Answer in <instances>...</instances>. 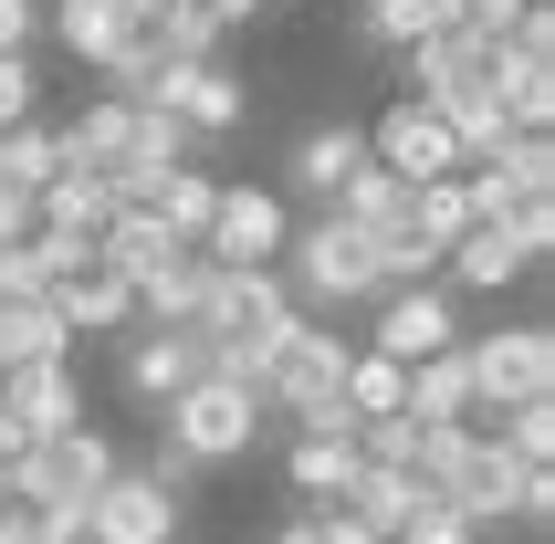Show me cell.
<instances>
[{"label":"cell","mask_w":555,"mask_h":544,"mask_svg":"<svg viewBox=\"0 0 555 544\" xmlns=\"http://www.w3.org/2000/svg\"><path fill=\"white\" fill-rule=\"evenodd\" d=\"M273 272H283V294H294V314H305V325H314V314H346V303H377V294H388V283H377V242H367V231H346L336 210H314L305 231L283 242Z\"/></svg>","instance_id":"obj_1"},{"label":"cell","mask_w":555,"mask_h":544,"mask_svg":"<svg viewBox=\"0 0 555 544\" xmlns=\"http://www.w3.org/2000/svg\"><path fill=\"white\" fill-rule=\"evenodd\" d=\"M346 357H357V335L336 325H294L262 366V419H294V429H346L336 388H346Z\"/></svg>","instance_id":"obj_2"},{"label":"cell","mask_w":555,"mask_h":544,"mask_svg":"<svg viewBox=\"0 0 555 544\" xmlns=\"http://www.w3.org/2000/svg\"><path fill=\"white\" fill-rule=\"evenodd\" d=\"M462 366H472V429H493L503 409L555 398V325L525 314V325H503V335H462Z\"/></svg>","instance_id":"obj_3"},{"label":"cell","mask_w":555,"mask_h":544,"mask_svg":"<svg viewBox=\"0 0 555 544\" xmlns=\"http://www.w3.org/2000/svg\"><path fill=\"white\" fill-rule=\"evenodd\" d=\"M157 440H168L189 471H231V461H251V440H262V398L231 388V377H199L189 398H168Z\"/></svg>","instance_id":"obj_4"},{"label":"cell","mask_w":555,"mask_h":544,"mask_svg":"<svg viewBox=\"0 0 555 544\" xmlns=\"http://www.w3.org/2000/svg\"><path fill=\"white\" fill-rule=\"evenodd\" d=\"M126 471V451L105 440V429H63V440H31L22 461H11V503L22 514H53V503H94V492Z\"/></svg>","instance_id":"obj_5"},{"label":"cell","mask_w":555,"mask_h":544,"mask_svg":"<svg viewBox=\"0 0 555 544\" xmlns=\"http://www.w3.org/2000/svg\"><path fill=\"white\" fill-rule=\"evenodd\" d=\"M462 294L451 283H409V294H377V325L357 335L367 357H388V366H420V357H451L462 346Z\"/></svg>","instance_id":"obj_6"},{"label":"cell","mask_w":555,"mask_h":544,"mask_svg":"<svg viewBox=\"0 0 555 544\" xmlns=\"http://www.w3.org/2000/svg\"><path fill=\"white\" fill-rule=\"evenodd\" d=\"M283 242H294V210H283V189H251V179H220V210H210V262L220 272H273Z\"/></svg>","instance_id":"obj_7"},{"label":"cell","mask_w":555,"mask_h":544,"mask_svg":"<svg viewBox=\"0 0 555 544\" xmlns=\"http://www.w3.org/2000/svg\"><path fill=\"white\" fill-rule=\"evenodd\" d=\"M493 94H503V116L525 126V137L555 126V11L545 0H534L525 22H514V42L493 53Z\"/></svg>","instance_id":"obj_8"},{"label":"cell","mask_w":555,"mask_h":544,"mask_svg":"<svg viewBox=\"0 0 555 544\" xmlns=\"http://www.w3.org/2000/svg\"><path fill=\"white\" fill-rule=\"evenodd\" d=\"M126 398L137 409H168V398H189L199 377H210V335H189V325H126Z\"/></svg>","instance_id":"obj_9"},{"label":"cell","mask_w":555,"mask_h":544,"mask_svg":"<svg viewBox=\"0 0 555 544\" xmlns=\"http://www.w3.org/2000/svg\"><path fill=\"white\" fill-rule=\"evenodd\" d=\"M367 168H388L399 189H440V179H462V157H451V126H440L430 105H409V94L367 126Z\"/></svg>","instance_id":"obj_10"},{"label":"cell","mask_w":555,"mask_h":544,"mask_svg":"<svg viewBox=\"0 0 555 544\" xmlns=\"http://www.w3.org/2000/svg\"><path fill=\"white\" fill-rule=\"evenodd\" d=\"M147 105H157V116H179L189 137H231V126L251 116V94H242V74H231V63H157Z\"/></svg>","instance_id":"obj_11"},{"label":"cell","mask_w":555,"mask_h":544,"mask_svg":"<svg viewBox=\"0 0 555 544\" xmlns=\"http://www.w3.org/2000/svg\"><path fill=\"white\" fill-rule=\"evenodd\" d=\"M493 53L503 42H482V31H440V42H420V53H399L409 63V105H430V116H451L462 94H493Z\"/></svg>","instance_id":"obj_12"},{"label":"cell","mask_w":555,"mask_h":544,"mask_svg":"<svg viewBox=\"0 0 555 544\" xmlns=\"http://www.w3.org/2000/svg\"><path fill=\"white\" fill-rule=\"evenodd\" d=\"M0 419L22 429V451H31V440L85 429V377H74V357H53V366H11V377H0Z\"/></svg>","instance_id":"obj_13"},{"label":"cell","mask_w":555,"mask_h":544,"mask_svg":"<svg viewBox=\"0 0 555 544\" xmlns=\"http://www.w3.org/2000/svg\"><path fill=\"white\" fill-rule=\"evenodd\" d=\"M85 544H179V503H168V492L126 461L116 482L85 503Z\"/></svg>","instance_id":"obj_14"},{"label":"cell","mask_w":555,"mask_h":544,"mask_svg":"<svg viewBox=\"0 0 555 544\" xmlns=\"http://www.w3.org/2000/svg\"><path fill=\"white\" fill-rule=\"evenodd\" d=\"M210 283H220L210 251H168V262L137 283V325H189V335H199V314H210Z\"/></svg>","instance_id":"obj_15"},{"label":"cell","mask_w":555,"mask_h":544,"mask_svg":"<svg viewBox=\"0 0 555 544\" xmlns=\"http://www.w3.org/2000/svg\"><path fill=\"white\" fill-rule=\"evenodd\" d=\"M42 31H53L74 63L105 74V63L126 53V31H147V22H126V0H42Z\"/></svg>","instance_id":"obj_16"},{"label":"cell","mask_w":555,"mask_h":544,"mask_svg":"<svg viewBox=\"0 0 555 544\" xmlns=\"http://www.w3.org/2000/svg\"><path fill=\"white\" fill-rule=\"evenodd\" d=\"M53 314H63V335H126L137 325V283H116L105 262H85V272L53 283Z\"/></svg>","instance_id":"obj_17"},{"label":"cell","mask_w":555,"mask_h":544,"mask_svg":"<svg viewBox=\"0 0 555 544\" xmlns=\"http://www.w3.org/2000/svg\"><path fill=\"white\" fill-rule=\"evenodd\" d=\"M534 272H545V262H525V251H514V231H503V220H482V231H462V251L440 262V283H451V294H503V283H534Z\"/></svg>","instance_id":"obj_18"},{"label":"cell","mask_w":555,"mask_h":544,"mask_svg":"<svg viewBox=\"0 0 555 544\" xmlns=\"http://www.w3.org/2000/svg\"><path fill=\"white\" fill-rule=\"evenodd\" d=\"M357 168H367V126H305V137H294V189L325 199V210H336V189L357 179Z\"/></svg>","instance_id":"obj_19"},{"label":"cell","mask_w":555,"mask_h":544,"mask_svg":"<svg viewBox=\"0 0 555 544\" xmlns=\"http://www.w3.org/2000/svg\"><path fill=\"white\" fill-rule=\"evenodd\" d=\"M31 220H42V231H63V242H94V231L116 220V189L85 179V168H53V179L31 189Z\"/></svg>","instance_id":"obj_20"},{"label":"cell","mask_w":555,"mask_h":544,"mask_svg":"<svg viewBox=\"0 0 555 544\" xmlns=\"http://www.w3.org/2000/svg\"><path fill=\"white\" fill-rule=\"evenodd\" d=\"M283 471H294V492H305L314 514H325V503H336V492L357 482V429H294Z\"/></svg>","instance_id":"obj_21"},{"label":"cell","mask_w":555,"mask_h":544,"mask_svg":"<svg viewBox=\"0 0 555 544\" xmlns=\"http://www.w3.org/2000/svg\"><path fill=\"white\" fill-rule=\"evenodd\" d=\"M409 419H420V429H472V366H462V346L409 366Z\"/></svg>","instance_id":"obj_22"},{"label":"cell","mask_w":555,"mask_h":544,"mask_svg":"<svg viewBox=\"0 0 555 544\" xmlns=\"http://www.w3.org/2000/svg\"><path fill=\"white\" fill-rule=\"evenodd\" d=\"M451 22H462V0H367V11H357V31H367L377 53H420V42H440Z\"/></svg>","instance_id":"obj_23"},{"label":"cell","mask_w":555,"mask_h":544,"mask_svg":"<svg viewBox=\"0 0 555 544\" xmlns=\"http://www.w3.org/2000/svg\"><path fill=\"white\" fill-rule=\"evenodd\" d=\"M409 199H420V189H399L388 168H357V179L336 189V220H346V231H367V242H399V231H409Z\"/></svg>","instance_id":"obj_24"},{"label":"cell","mask_w":555,"mask_h":544,"mask_svg":"<svg viewBox=\"0 0 555 544\" xmlns=\"http://www.w3.org/2000/svg\"><path fill=\"white\" fill-rule=\"evenodd\" d=\"M336 409H346V429H367V419H409V366H388V357H346V388H336Z\"/></svg>","instance_id":"obj_25"},{"label":"cell","mask_w":555,"mask_h":544,"mask_svg":"<svg viewBox=\"0 0 555 544\" xmlns=\"http://www.w3.org/2000/svg\"><path fill=\"white\" fill-rule=\"evenodd\" d=\"M336 514H346V523H367L377 544H399V523L420 514V482H409V471H357V482L336 492Z\"/></svg>","instance_id":"obj_26"},{"label":"cell","mask_w":555,"mask_h":544,"mask_svg":"<svg viewBox=\"0 0 555 544\" xmlns=\"http://www.w3.org/2000/svg\"><path fill=\"white\" fill-rule=\"evenodd\" d=\"M168 251H179V242H168V231H157L147 210H116L105 231H94V262L116 272V283H147V272L168 262Z\"/></svg>","instance_id":"obj_27"},{"label":"cell","mask_w":555,"mask_h":544,"mask_svg":"<svg viewBox=\"0 0 555 544\" xmlns=\"http://www.w3.org/2000/svg\"><path fill=\"white\" fill-rule=\"evenodd\" d=\"M53 357H74V335H63L53 303H0V377L11 366H53Z\"/></svg>","instance_id":"obj_28"},{"label":"cell","mask_w":555,"mask_h":544,"mask_svg":"<svg viewBox=\"0 0 555 544\" xmlns=\"http://www.w3.org/2000/svg\"><path fill=\"white\" fill-rule=\"evenodd\" d=\"M482 168H493L514 199H555V137H525V126H514V137H503Z\"/></svg>","instance_id":"obj_29"},{"label":"cell","mask_w":555,"mask_h":544,"mask_svg":"<svg viewBox=\"0 0 555 544\" xmlns=\"http://www.w3.org/2000/svg\"><path fill=\"white\" fill-rule=\"evenodd\" d=\"M451 157H462V168H482V157L503 147V137H514V116H503V94H462V105H451Z\"/></svg>","instance_id":"obj_30"},{"label":"cell","mask_w":555,"mask_h":544,"mask_svg":"<svg viewBox=\"0 0 555 544\" xmlns=\"http://www.w3.org/2000/svg\"><path fill=\"white\" fill-rule=\"evenodd\" d=\"M53 168H63V157H53V126H42V116L0 137V189H22V199H31V189L53 179Z\"/></svg>","instance_id":"obj_31"},{"label":"cell","mask_w":555,"mask_h":544,"mask_svg":"<svg viewBox=\"0 0 555 544\" xmlns=\"http://www.w3.org/2000/svg\"><path fill=\"white\" fill-rule=\"evenodd\" d=\"M31 116H42V74H31V53H0V137Z\"/></svg>","instance_id":"obj_32"},{"label":"cell","mask_w":555,"mask_h":544,"mask_svg":"<svg viewBox=\"0 0 555 544\" xmlns=\"http://www.w3.org/2000/svg\"><path fill=\"white\" fill-rule=\"evenodd\" d=\"M399 544H482V534H472V523H462V514H440L430 492H420V514H409V523H399Z\"/></svg>","instance_id":"obj_33"},{"label":"cell","mask_w":555,"mask_h":544,"mask_svg":"<svg viewBox=\"0 0 555 544\" xmlns=\"http://www.w3.org/2000/svg\"><path fill=\"white\" fill-rule=\"evenodd\" d=\"M503 231H514V251H525V262H545V251H555V199H525Z\"/></svg>","instance_id":"obj_34"},{"label":"cell","mask_w":555,"mask_h":544,"mask_svg":"<svg viewBox=\"0 0 555 544\" xmlns=\"http://www.w3.org/2000/svg\"><path fill=\"white\" fill-rule=\"evenodd\" d=\"M42 42V0H0V53H31Z\"/></svg>","instance_id":"obj_35"},{"label":"cell","mask_w":555,"mask_h":544,"mask_svg":"<svg viewBox=\"0 0 555 544\" xmlns=\"http://www.w3.org/2000/svg\"><path fill=\"white\" fill-rule=\"evenodd\" d=\"M31 544H85V503H53V514H31Z\"/></svg>","instance_id":"obj_36"},{"label":"cell","mask_w":555,"mask_h":544,"mask_svg":"<svg viewBox=\"0 0 555 544\" xmlns=\"http://www.w3.org/2000/svg\"><path fill=\"white\" fill-rule=\"evenodd\" d=\"M31 231H42V220H31V199H22V189H0V251L31 242Z\"/></svg>","instance_id":"obj_37"},{"label":"cell","mask_w":555,"mask_h":544,"mask_svg":"<svg viewBox=\"0 0 555 544\" xmlns=\"http://www.w3.org/2000/svg\"><path fill=\"white\" fill-rule=\"evenodd\" d=\"M0 544H31V514H22V503H0Z\"/></svg>","instance_id":"obj_38"},{"label":"cell","mask_w":555,"mask_h":544,"mask_svg":"<svg viewBox=\"0 0 555 544\" xmlns=\"http://www.w3.org/2000/svg\"><path fill=\"white\" fill-rule=\"evenodd\" d=\"M273 544H325V534H314V514H294V523H283Z\"/></svg>","instance_id":"obj_39"},{"label":"cell","mask_w":555,"mask_h":544,"mask_svg":"<svg viewBox=\"0 0 555 544\" xmlns=\"http://www.w3.org/2000/svg\"><path fill=\"white\" fill-rule=\"evenodd\" d=\"M0 503H11V461H0Z\"/></svg>","instance_id":"obj_40"}]
</instances>
